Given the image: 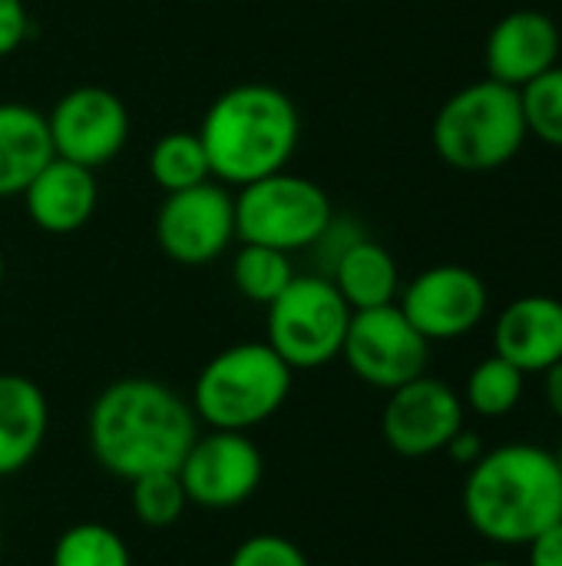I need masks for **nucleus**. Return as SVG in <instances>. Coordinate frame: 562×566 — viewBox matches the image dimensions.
Here are the masks:
<instances>
[{"mask_svg": "<svg viewBox=\"0 0 562 566\" xmlns=\"http://www.w3.org/2000/svg\"><path fill=\"white\" fill-rule=\"evenodd\" d=\"M96 464L123 481L179 471L199 418L192 405L156 378H119L99 391L86 421Z\"/></svg>", "mask_w": 562, "mask_h": 566, "instance_id": "nucleus-1", "label": "nucleus"}, {"mask_svg": "<svg viewBox=\"0 0 562 566\" xmlns=\"http://www.w3.org/2000/svg\"><path fill=\"white\" fill-rule=\"evenodd\" d=\"M464 517L490 544L520 547L562 521V471L540 444H503L470 464Z\"/></svg>", "mask_w": 562, "mask_h": 566, "instance_id": "nucleus-2", "label": "nucleus"}, {"mask_svg": "<svg viewBox=\"0 0 562 566\" xmlns=\"http://www.w3.org/2000/svg\"><path fill=\"white\" fill-rule=\"evenodd\" d=\"M301 116L295 99L272 83H238L212 99L199 139L215 182L248 186L282 172L298 149Z\"/></svg>", "mask_w": 562, "mask_h": 566, "instance_id": "nucleus-3", "label": "nucleus"}, {"mask_svg": "<svg viewBox=\"0 0 562 566\" xmlns=\"http://www.w3.org/2000/svg\"><path fill=\"white\" fill-rule=\"evenodd\" d=\"M527 119L520 90L477 80L457 90L434 119V149L437 156L460 172H490L517 159L527 143Z\"/></svg>", "mask_w": 562, "mask_h": 566, "instance_id": "nucleus-4", "label": "nucleus"}, {"mask_svg": "<svg viewBox=\"0 0 562 566\" xmlns=\"http://www.w3.org/2000/svg\"><path fill=\"white\" fill-rule=\"evenodd\" d=\"M291 368L268 342H242L219 352L195 378L192 411L212 431H248L288 401Z\"/></svg>", "mask_w": 562, "mask_h": 566, "instance_id": "nucleus-5", "label": "nucleus"}, {"mask_svg": "<svg viewBox=\"0 0 562 566\" xmlns=\"http://www.w3.org/2000/svg\"><path fill=\"white\" fill-rule=\"evenodd\" d=\"M331 222L335 212L328 192L315 179L285 169L242 186L235 196V235L288 255L315 249Z\"/></svg>", "mask_w": 562, "mask_h": 566, "instance_id": "nucleus-6", "label": "nucleus"}, {"mask_svg": "<svg viewBox=\"0 0 562 566\" xmlns=\"http://www.w3.org/2000/svg\"><path fill=\"white\" fill-rule=\"evenodd\" d=\"M351 305L328 275H295L268 305V345L291 371H311L341 358Z\"/></svg>", "mask_w": 562, "mask_h": 566, "instance_id": "nucleus-7", "label": "nucleus"}, {"mask_svg": "<svg viewBox=\"0 0 562 566\" xmlns=\"http://www.w3.org/2000/svg\"><path fill=\"white\" fill-rule=\"evenodd\" d=\"M341 358L378 391H394L427 371L431 342L407 322L401 305L364 308L351 315Z\"/></svg>", "mask_w": 562, "mask_h": 566, "instance_id": "nucleus-8", "label": "nucleus"}, {"mask_svg": "<svg viewBox=\"0 0 562 566\" xmlns=\"http://www.w3.org/2000/svg\"><path fill=\"white\" fill-rule=\"evenodd\" d=\"M235 235V199L215 179L166 192L156 212V242L179 265L215 262Z\"/></svg>", "mask_w": 562, "mask_h": 566, "instance_id": "nucleus-9", "label": "nucleus"}, {"mask_svg": "<svg viewBox=\"0 0 562 566\" xmlns=\"http://www.w3.org/2000/svg\"><path fill=\"white\" fill-rule=\"evenodd\" d=\"M265 478V458L245 431L199 434L179 464L189 504L229 511L245 504Z\"/></svg>", "mask_w": 562, "mask_h": 566, "instance_id": "nucleus-10", "label": "nucleus"}, {"mask_svg": "<svg viewBox=\"0 0 562 566\" xmlns=\"http://www.w3.org/2000/svg\"><path fill=\"white\" fill-rule=\"evenodd\" d=\"M53 156L86 169L113 163L129 139L126 103L106 86H76L46 113Z\"/></svg>", "mask_w": 562, "mask_h": 566, "instance_id": "nucleus-11", "label": "nucleus"}, {"mask_svg": "<svg viewBox=\"0 0 562 566\" xmlns=\"http://www.w3.org/2000/svg\"><path fill=\"white\" fill-rule=\"evenodd\" d=\"M401 312L427 342H454L470 335L490 308L484 279L467 265H431L401 289Z\"/></svg>", "mask_w": 562, "mask_h": 566, "instance_id": "nucleus-12", "label": "nucleus"}, {"mask_svg": "<svg viewBox=\"0 0 562 566\" xmlns=\"http://www.w3.org/2000/svg\"><path fill=\"white\" fill-rule=\"evenodd\" d=\"M381 431L401 458H427L464 428V398L441 378H414L388 391Z\"/></svg>", "mask_w": 562, "mask_h": 566, "instance_id": "nucleus-13", "label": "nucleus"}, {"mask_svg": "<svg viewBox=\"0 0 562 566\" xmlns=\"http://www.w3.org/2000/svg\"><path fill=\"white\" fill-rule=\"evenodd\" d=\"M562 36L556 20L543 10H513L500 17L487 36V73L497 83L523 90L530 80L556 66Z\"/></svg>", "mask_w": 562, "mask_h": 566, "instance_id": "nucleus-14", "label": "nucleus"}, {"mask_svg": "<svg viewBox=\"0 0 562 566\" xmlns=\"http://www.w3.org/2000/svg\"><path fill=\"white\" fill-rule=\"evenodd\" d=\"M494 355L523 375H543L562 361V302L553 295L513 298L494 325Z\"/></svg>", "mask_w": 562, "mask_h": 566, "instance_id": "nucleus-15", "label": "nucleus"}, {"mask_svg": "<svg viewBox=\"0 0 562 566\" xmlns=\"http://www.w3.org/2000/svg\"><path fill=\"white\" fill-rule=\"evenodd\" d=\"M96 202L99 192H96L93 169L60 156H53L23 189V206L30 222L50 235H70L83 229L93 219Z\"/></svg>", "mask_w": 562, "mask_h": 566, "instance_id": "nucleus-16", "label": "nucleus"}, {"mask_svg": "<svg viewBox=\"0 0 562 566\" xmlns=\"http://www.w3.org/2000/svg\"><path fill=\"white\" fill-rule=\"evenodd\" d=\"M50 405L36 381L0 375V478L23 471L43 448Z\"/></svg>", "mask_w": 562, "mask_h": 566, "instance_id": "nucleus-17", "label": "nucleus"}, {"mask_svg": "<svg viewBox=\"0 0 562 566\" xmlns=\"http://www.w3.org/2000/svg\"><path fill=\"white\" fill-rule=\"evenodd\" d=\"M50 159L53 143L46 113L26 103H0V199L23 196Z\"/></svg>", "mask_w": 562, "mask_h": 566, "instance_id": "nucleus-18", "label": "nucleus"}, {"mask_svg": "<svg viewBox=\"0 0 562 566\" xmlns=\"http://www.w3.org/2000/svg\"><path fill=\"white\" fill-rule=\"evenodd\" d=\"M328 279L335 282L341 298L351 305V312L394 305V298L401 295V272H397L394 255L381 242L364 239V235H354L338 252Z\"/></svg>", "mask_w": 562, "mask_h": 566, "instance_id": "nucleus-19", "label": "nucleus"}, {"mask_svg": "<svg viewBox=\"0 0 562 566\" xmlns=\"http://www.w3.org/2000/svg\"><path fill=\"white\" fill-rule=\"evenodd\" d=\"M149 176L162 192H182L212 179L205 146L199 133L172 129L149 149Z\"/></svg>", "mask_w": 562, "mask_h": 566, "instance_id": "nucleus-20", "label": "nucleus"}, {"mask_svg": "<svg viewBox=\"0 0 562 566\" xmlns=\"http://www.w3.org/2000/svg\"><path fill=\"white\" fill-rule=\"evenodd\" d=\"M291 279H295V265L288 252L242 242V249L232 259V282L248 302L272 305L291 285Z\"/></svg>", "mask_w": 562, "mask_h": 566, "instance_id": "nucleus-21", "label": "nucleus"}, {"mask_svg": "<svg viewBox=\"0 0 562 566\" xmlns=\"http://www.w3.org/2000/svg\"><path fill=\"white\" fill-rule=\"evenodd\" d=\"M50 566H132V554L113 527L83 521L56 537Z\"/></svg>", "mask_w": 562, "mask_h": 566, "instance_id": "nucleus-22", "label": "nucleus"}, {"mask_svg": "<svg viewBox=\"0 0 562 566\" xmlns=\"http://www.w3.org/2000/svg\"><path fill=\"white\" fill-rule=\"evenodd\" d=\"M523 381L527 375L520 368H513L500 355H490L474 365L467 378V408L480 418H507L523 398Z\"/></svg>", "mask_w": 562, "mask_h": 566, "instance_id": "nucleus-23", "label": "nucleus"}, {"mask_svg": "<svg viewBox=\"0 0 562 566\" xmlns=\"http://www.w3.org/2000/svg\"><path fill=\"white\" fill-rule=\"evenodd\" d=\"M132 484V511L139 517V524L146 527H172L182 521L189 497L185 488L179 481V471H156V474H142Z\"/></svg>", "mask_w": 562, "mask_h": 566, "instance_id": "nucleus-24", "label": "nucleus"}, {"mask_svg": "<svg viewBox=\"0 0 562 566\" xmlns=\"http://www.w3.org/2000/svg\"><path fill=\"white\" fill-rule=\"evenodd\" d=\"M527 133L547 146L562 149V66H550L520 90Z\"/></svg>", "mask_w": 562, "mask_h": 566, "instance_id": "nucleus-25", "label": "nucleus"}, {"mask_svg": "<svg viewBox=\"0 0 562 566\" xmlns=\"http://www.w3.org/2000/svg\"><path fill=\"white\" fill-rule=\"evenodd\" d=\"M229 566H311L305 551L282 537V534H255L248 541H242L232 557Z\"/></svg>", "mask_w": 562, "mask_h": 566, "instance_id": "nucleus-26", "label": "nucleus"}, {"mask_svg": "<svg viewBox=\"0 0 562 566\" xmlns=\"http://www.w3.org/2000/svg\"><path fill=\"white\" fill-rule=\"evenodd\" d=\"M30 33V13L23 0H0V60L17 53Z\"/></svg>", "mask_w": 562, "mask_h": 566, "instance_id": "nucleus-27", "label": "nucleus"}, {"mask_svg": "<svg viewBox=\"0 0 562 566\" xmlns=\"http://www.w3.org/2000/svg\"><path fill=\"white\" fill-rule=\"evenodd\" d=\"M527 547H530V557H527L530 566H562V521L547 527Z\"/></svg>", "mask_w": 562, "mask_h": 566, "instance_id": "nucleus-28", "label": "nucleus"}, {"mask_svg": "<svg viewBox=\"0 0 562 566\" xmlns=\"http://www.w3.org/2000/svg\"><path fill=\"white\" fill-rule=\"evenodd\" d=\"M447 458L454 461V464H464V468H470V464H477L484 454H487V448H484V438L477 434V431H467V428H460L450 441H447Z\"/></svg>", "mask_w": 562, "mask_h": 566, "instance_id": "nucleus-29", "label": "nucleus"}, {"mask_svg": "<svg viewBox=\"0 0 562 566\" xmlns=\"http://www.w3.org/2000/svg\"><path fill=\"white\" fill-rule=\"evenodd\" d=\"M543 398H547L550 411L562 421V361L543 371Z\"/></svg>", "mask_w": 562, "mask_h": 566, "instance_id": "nucleus-30", "label": "nucleus"}, {"mask_svg": "<svg viewBox=\"0 0 562 566\" xmlns=\"http://www.w3.org/2000/svg\"><path fill=\"white\" fill-rule=\"evenodd\" d=\"M474 566H513V564H503V560H480V564Z\"/></svg>", "mask_w": 562, "mask_h": 566, "instance_id": "nucleus-31", "label": "nucleus"}, {"mask_svg": "<svg viewBox=\"0 0 562 566\" xmlns=\"http://www.w3.org/2000/svg\"><path fill=\"white\" fill-rule=\"evenodd\" d=\"M3 272H7V262H3V252H0V285H3Z\"/></svg>", "mask_w": 562, "mask_h": 566, "instance_id": "nucleus-32", "label": "nucleus"}, {"mask_svg": "<svg viewBox=\"0 0 562 566\" xmlns=\"http://www.w3.org/2000/svg\"><path fill=\"white\" fill-rule=\"evenodd\" d=\"M0 554H3V531H0Z\"/></svg>", "mask_w": 562, "mask_h": 566, "instance_id": "nucleus-33", "label": "nucleus"}, {"mask_svg": "<svg viewBox=\"0 0 562 566\" xmlns=\"http://www.w3.org/2000/svg\"><path fill=\"white\" fill-rule=\"evenodd\" d=\"M556 461H560V471H562V448H560V454H556Z\"/></svg>", "mask_w": 562, "mask_h": 566, "instance_id": "nucleus-34", "label": "nucleus"}]
</instances>
